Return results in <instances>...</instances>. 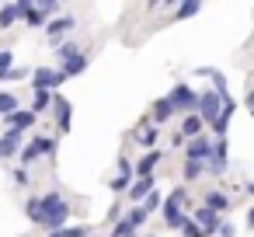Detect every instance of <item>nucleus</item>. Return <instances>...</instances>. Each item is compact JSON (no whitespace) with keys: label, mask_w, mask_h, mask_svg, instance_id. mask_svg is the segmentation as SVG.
I'll use <instances>...</instances> for the list:
<instances>
[{"label":"nucleus","mask_w":254,"mask_h":237,"mask_svg":"<svg viewBox=\"0 0 254 237\" xmlns=\"http://www.w3.org/2000/svg\"><path fill=\"white\" fill-rule=\"evenodd\" d=\"M25 213L32 216V223H39V227H46V230H60V227H66V220H70V202H66L60 192H49V195H42V199H28V202H25Z\"/></svg>","instance_id":"obj_1"},{"label":"nucleus","mask_w":254,"mask_h":237,"mask_svg":"<svg viewBox=\"0 0 254 237\" xmlns=\"http://www.w3.org/2000/svg\"><path fill=\"white\" fill-rule=\"evenodd\" d=\"M185 202H188V192L185 188H174L167 199H164V223L171 227V230H181V223H185Z\"/></svg>","instance_id":"obj_2"},{"label":"nucleus","mask_w":254,"mask_h":237,"mask_svg":"<svg viewBox=\"0 0 254 237\" xmlns=\"http://www.w3.org/2000/svg\"><path fill=\"white\" fill-rule=\"evenodd\" d=\"M167 98H171V105H174V112L178 115H188V112H198V91L191 87V84H174L171 91H167Z\"/></svg>","instance_id":"obj_3"},{"label":"nucleus","mask_w":254,"mask_h":237,"mask_svg":"<svg viewBox=\"0 0 254 237\" xmlns=\"http://www.w3.org/2000/svg\"><path fill=\"white\" fill-rule=\"evenodd\" d=\"M66 80H70V77H66L63 70H53V67H39V70L32 74V87H42V91H60Z\"/></svg>","instance_id":"obj_4"},{"label":"nucleus","mask_w":254,"mask_h":237,"mask_svg":"<svg viewBox=\"0 0 254 237\" xmlns=\"http://www.w3.org/2000/svg\"><path fill=\"white\" fill-rule=\"evenodd\" d=\"M219 112H223V98H219L212 87L198 91V115H202V122H205V126H212Z\"/></svg>","instance_id":"obj_5"},{"label":"nucleus","mask_w":254,"mask_h":237,"mask_svg":"<svg viewBox=\"0 0 254 237\" xmlns=\"http://www.w3.org/2000/svg\"><path fill=\"white\" fill-rule=\"evenodd\" d=\"M53 112H56V126H60V133H70V126H73V105H70V98L66 94H53Z\"/></svg>","instance_id":"obj_6"},{"label":"nucleus","mask_w":254,"mask_h":237,"mask_svg":"<svg viewBox=\"0 0 254 237\" xmlns=\"http://www.w3.org/2000/svg\"><path fill=\"white\" fill-rule=\"evenodd\" d=\"M21 140H25V133H21V129H7L4 136H0V160L18 157V154H21V147H25Z\"/></svg>","instance_id":"obj_7"},{"label":"nucleus","mask_w":254,"mask_h":237,"mask_svg":"<svg viewBox=\"0 0 254 237\" xmlns=\"http://www.w3.org/2000/svg\"><path fill=\"white\" fill-rule=\"evenodd\" d=\"M73 28V18L70 14H63V18H53V21H46V39L53 42V46H60L63 39H66V32Z\"/></svg>","instance_id":"obj_8"},{"label":"nucleus","mask_w":254,"mask_h":237,"mask_svg":"<svg viewBox=\"0 0 254 237\" xmlns=\"http://www.w3.org/2000/svg\"><path fill=\"white\" fill-rule=\"evenodd\" d=\"M35 119H39V112L35 108H14L11 115H4V122H7V129H32L35 126Z\"/></svg>","instance_id":"obj_9"},{"label":"nucleus","mask_w":254,"mask_h":237,"mask_svg":"<svg viewBox=\"0 0 254 237\" xmlns=\"http://www.w3.org/2000/svg\"><path fill=\"white\" fill-rule=\"evenodd\" d=\"M185 154H188L191 160H205V164H209V160H212V140H209L205 133H202V136H191V143H188Z\"/></svg>","instance_id":"obj_10"},{"label":"nucleus","mask_w":254,"mask_h":237,"mask_svg":"<svg viewBox=\"0 0 254 237\" xmlns=\"http://www.w3.org/2000/svg\"><path fill=\"white\" fill-rule=\"evenodd\" d=\"M153 185H157V181H153V174H139V178L129 185V199H132V202H143V199L153 192Z\"/></svg>","instance_id":"obj_11"},{"label":"nucleus","mask_w":254,"mask_h":237,"mask_svg":"<svg viewBox=\"0 0 254 237\" xmlns=\"http://www.w3.org/2000/svg\"><path fill=\"white\" fill-rule=\"evenodd\" d=\"M195 223H198V227L205 230V237H209V234H216V227H219V213L209 209V206H198V209H195Z\"/></svg>","instance_id":"obj_12"},{"label":"nucleus","mask_w":254,"mask_h":237,"mask_svg":"<svg viewBox=\"0 0 254 237\" xmlns=\"http://www.w3.org/2000/svg\"><path fill=\"white\" fill-rule=\"evenodd\" d=\"M181 133H185V140H191V136H202V133H205V122H202V115L188 112V115L181 119Z\"/></svg>","instance_id":"obj_13"},{"label":"nucleus","mask_w":254,"mask_h":237,"mask_svg":"<svg viewBox=\"0 0 254 237\" xmlns=\"http://www.w3.org/2000/svg\"><path fill=\"white\" fill-rule=\"evenodd\" d=\"M150 115H153V122L160 126V122H167V119H171V115H178V112H174L171 98L164 94V98H157V101H153V112H150Z\"/></svg>","instance_id":"obj_14"},{"label":"nucleus","mask_w":254,"mask_h":237,"mask_svg":"<svg viewBox=\"0 0 254 237\" xmlns=\"http://www.w3.org/2000/svg\"><path fill=\"white\" fill-rule=\"evenodd\" d=\"M198 11H202V0H181L171 18H174V21H188V18H195Z\"/></svg>","instance_id":"obj_15"},{"label":"nucleus","mask_w":254,"mask_h":237,"mask_svg":"<svg viewBox=\"0 0 254 237\" xmlns=\"http://www.w3.org/2000/svg\"><path fill=\"white\" fill-rule=\"evenodd\" d=\"M157 164H160V150L153 147V150H146V154L139 157V164H136V178H139V174H153Z\"/></svg>","instance_id":"obj_16"},{"label":"nucleus","mask_w":254,"mask_h":237,"mask_svg":"<svg viewBox=\"0 0 254 237\" xmlns=\"http://www.w3.org/2000/svg\"><path fill=\"white\" fill-rule=\"evenodd\" d=\"M87 63H91V60H87V53H77V56H73V60H70V63H63V67H60V70H63V74H66V77H80V74H84V70H87Z\"/></svg>","instance_id":"obj_17"},{"label":"nucleus","mask_w":254,"mask_h":237,"mask_svg":"<svg viewBox=\"0 0 254 237\" xmlns=\"http://www.w3.org/2000/svg\"><path fill=\"white\" fill-rule=\"evenodd\" d=\"M53 94H56V91H42V87H32V108H35V112H46V108L53 105Z\"/></svg>","instance_id":"obj_18"},{"label":"nucleus","mask_w":254,"mask_h":237,"mask_svg":"<svg viewBox=\"0 0 254 237\" xmlns=\"http://www.w3.org/2000/svg\"><path fill=\"white\" fill-rule=\"evenodd\" d=\"M202 174H205V160H191V157H188L185 167H181V178H185V181H195V178H202Z\"/></svg>","instance_id":"obj_19"},{"label":"nucleus","mask_w":254,"mask_h":237,"mask_svg":"<svg viewBox=\"0 0 254 237\" xmlns=\"http://www.w3.org/2000/svg\"><path fill=\"white\" fill-rule=\"evenodd\" d=\"M205 206H209V209H216V213H223V209H230V206H233V199H230L226 192H209V195H205Z\"/></svg>","instance_id":"obj_20"},{"label":"nucleus","mask_w":254,"mask_h":237,"mask_svg":"<svg viewBox=\"0 0 254 237\" xmlns=\"http://www.w3.org/2000/svg\"><path fill=\"white\" fill-rule=\"evenodd\" d=\"M77 53H84L77 42H60V46H56V60H60V67H63V63H70Z\"/></svg>","instance_id":"obj_21"},{"label":"nucleus","mask_w":254,"mask_h":237,"mask_svg":"<svg viewBox=\"0 0 254 237\" xmlns=\"http://www.w3.org/2000/svg\"><path fill=\"white\" fill-rule=\"evenodd\" d=\"M146 216H150V213H146V209H143V202H136V206H132V209H129V213H126V223H129V227H132V230H139V227H143V223H146Z\"/></svg>","instance_id":"obj_22"},{"label":"nucleus","mask_w":254,"mask_h":237,"mask_svg":"<svg viewBox=\"0 0 254 237\" xmlns=\"http://www.w3.org/2000/svg\"><path fill=\"white\" fill-rule=\"evenodd\" d=\"M18 18H21L18 4H4V7H0V28H11V25H14Z\"/></svg>","instance_id":"obj_23"},{"label":"nucleus","mask_w":254,"mask_h":237,"mask_svg":"<svg viewBox=\"0 0 254 237\" xmlns=\"http://www.w3.org/2000/svg\"><path fill=\"white\" fill-rule=\"evenodd\" d=\"M139 147H143V150H153V147H157V126H143V133H139Z\"/></svg>","instance_id":"obj_24"},{"label":"nucleus","mask_w":254,"mask_h":237,"mask_svg":"<svg viewBox=\"0 0 254 237\" xmlns=\"http://www.w3.org/2000/svg\"><path fill=\"white\" fill-rule=\"evenodd\" d=\"M32 143L39 147V154H42V157H53V154H56V140H53V136H35Z\"/></svg>","instance_id":"obj_25"},{"label":"nucleus","mask_w":254,"mask_h":237,"mask_svg":"<svg viewBox=\"0 0 254 237\" xmlns=\"http://www.w3.org/2000/svg\"><path fill=\"white\" fill-rule=\"evenodd\" d=\"M39 157H42V154H39V147H35V143H25V147H21V154H18L21 167H28V164H32V160H39Z\"/></svg>","instance_id":"obj_26"},{"label":"nucleus","mask_w":254,"mask_h":237,"mask_svg":"<svg viewBox=\"0 0 254 237\" xmlns=\"http://www.w3.org/2000/svg\"><path fill=\"white\" fill-rule=\"evenodd\" d=\"M46 21H49V18H46L39 7H32V11L25 14V25H28V28H46Z\"/></svg>","instance_id":"obj_27"},{"label":"nucleus","mask_w":254,"mask_h":237,"mask_svg":"<svg viewBox=\"0 0 254 237\" xmlns=\"http://www.w3.org/2000/svg\"><path fill=\"white\" fill-rule=\"evenodd\" d=\"M14 108H18V98L11 91H0V115H11Z\"/></svg>","instance_id":"obj_28"},{"label":"nucleus","mask_w":254,"mask_h":237,"mask_svg":"<svg viewBox=\"0 0 254 237\" xmlns=\"http://www.w3.org/2000/svg\"><path fill=\"white\" fill-rule=\"evenodd\" d=\"M60 4H63V0H35V7H39L46 18H53V14L60 11Z\"/></svg>","instance_id":"obj_29"},{"label":"nucleus","mask_w":254,"mask_h":237,"mask_svg":"<svg viewBox=\"0 0 254 237\" xmlns=\"http://www.w3.org/2000/svg\"><path fill=\"white\" fill-rule=\"evenodd\" d=\"M160 206H164V195H160V192L153 188V192H150V195L143 199V209H146V213H153V209H160Z\"/></svg>","instance_id":"obj_30"},{"label":"nucleus","mask_w":254,"mask_h":237,"mask_svg":"<svg viewBox=\"0 0 254 237\" xmlns=\"http://www.w3.org/2000/svg\"><path fill=\"white\" fill-rule=\"evenodd\" d=\"M181 234H185V237H205V230H202L195 220H188V216H185V223H181Z\"/></svg>","instance_id":"obj_31"},{"label":"nucleus","mask_w":254,"mask_h":237,"mask_svg":"<svg viewBox=\"0 0 254 237\" xmlns=\"http://www.w3.org/2000/svg\"><path fill=\"white\" fill-rule=\"evenodd\" d=\"M14 67V53L11 49H0V80H4V74Z\"/></svg>","instance_id":"obj_32"},{"label":"nucleus","mask_w":254,"mask_h":237,"mask_svg":"<svg viewBox=\"0 0 254 237\" xmlns=\"http://www.w3.org/2000/svg\"><path fill=\"white\" fill-rule=\"evenodd\" d=\"M132 234H136V230H132V227L126 223V216H122V220L112 227V234H108V237H132Z\"/></svg>","instance_id":"obj_33"},{"label":"nucleus","mask_w":254,"mask_h":237,"mask_svg":"<svg viewBox=\"0 0 254 237\" xmlns=\"http://www.w3.org/2000/svg\"><path fill=\"white\" fill-rule=\"evenodd\" d=\"M129 185H132V174H115V178H112V188H115V192H126Z\"/></svg>","instance_id":"obj_34"},{"label":"nucleus","mask_w":254,"mask_h":237,"mask_svg":"<svg viewBox=\"0 0 254 237\" xmlns=\"http://www.w3.org/2000/svg\"><path fill=\"white\" fill-rule=\"evenodd\" d=\"M21 77H28V70H25V67H11V70L4 74V80H21Z\"/></svg>","instance_id":"obj_35"},{"label":"nucleus","mask_w":254,"mask_h":237,"mask_svg":"<svg viewBox=\"0 0 254 237\" xmlns=\"http://www.w3.org/2000/svg\"><path fill=\"white\" fill-rule=\"evenodd\" d=\"M216 234H219V237H237V227H233V223H219Z\"/></svg>","instance_id":"obj_36"},{"label":"nucleus","mask_w":254,"mask_h":237,"mask_svg":"<svg viewBox=\"0 0 254 237\" xmlns=\"http://www.w3.org/2000/svg\"><path fill=\"white\" fill-rule=\"evenodd\" d=\"M63 237H87V227H63Z\"/></svg>","instance_id":"obj_37"},{"label":"nucleus","mask_w":254,"mask_h":237,"mask_svg":"<svg viewBox=\"0 0 254 237\" xmlns=\"http://www.w3.org/2000/svg\"><path fill=\"white\" fill-rule=\"evenodd\" d=\"M14 4H18V11H21V18H25V14H28L32 7H35V0H14Z\"/></svg>","instance_id":"obj_38"},{"label":"nucleus","mask_w":254,"mask_h":237,"mask_svg":"<svg viewBox=\"0 0 254 237\" xmlns=\"http://www.w3.org/2000/svg\"><path fill=\"white\" fill-rule=\"evenodd\" d=\"M14 181H18V185H28V171H25V167H14Z\"/></svg>","instance_id":"obj_39"},{"label":"nucleus","mask_w":254,"mask_h":237,"mask_svg":"<svg viewBox=\"0 0 254 237\" xmlns=\"http://www.w3.org/2000/svg\"><path fill=\"white\" fill-rule=\"evenodd\" d=\"M146 7H150V11H157V7H164V0H146Z\"/></svg>","instance_id":"obj_40"},{"label":"nucleus","mask_w":254,"mask_h":237,"mask_svg":"<svg viewBox=\"0 0 254 237\" xmlns=\"http://www.w3.org/2000/svg\"><path fill=\"white\" fill-rule=\"evenodd\" d=\"M247 227H251V230H254V206H251V209H247Z\"/></svg>","instance_id":"obj_41"},{"label":"nucleus","mask_w":254,"mask_h":237,"mask_svg":"<svg viewBox=\"0 0 254 237\" xmlns=\"http://www.w3.org/2000/svg\"><path fill=\"white\" fill-rule=\"evenodd\" d=\"M247 108H254V87L247 91Z\"/></svg>","instance_id":"obj_42"},{"label":"nucleus","mask_w":254,"mask_h":237,"mask_svg":"<svg viewBox=\"0 0 254 237\" xmlns=\"http://www.w3.org/2000/svg\"><path fill=\"white\" fill-rule=\"evenodd\" d=\"M181 4V0H164V7H178Z\"/></svg>","instance_id":"obj_43"},{"label":"nucleus","mask_w":254,"mask_h":237,"mask_svg":"<svg viewBox=\"0 0 254 237\" xmlns=\"http://www.w3.org/2000/svg\"><path fill=\"white\" fill-rule=\"evenodd\" d=\"M49 237H63V227L60 230H49Z\"/></svg>","instance_id":"obj_44"},{"label":"nucleus","mask_w":254,"mask_h":237,"mask_svg":"<svg viewBox=\"0 0 254 237\" xmlns=\"http://www.w3.org/2000/svg\"><path fill=\"white\" fill-rule=\"evenodd\" d=\"M146 237H153V234H146Z\"/></svg>","instance_id":"obj_45"},{"label":"nucleus","mask_w":254,"mask_h":237,"mask_svg":"<svg viewBox=\"0 0 254 237\" xmlns=\"http://www.w3.org/2000/svg\"><path fill=\"white\" fill-rule=\"evenodd\" d=\"M251 115H254V108H251Z\"/></svg>","instance_id":"obj_46"}]
</instances>
